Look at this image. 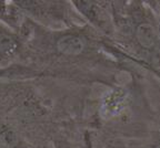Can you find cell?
I'll return each mask as SVG.
<instances>
[{
	"mask_svg": "<svg viewBox=\"0 0 160 148\" xmlns=\"http://www.w3.org/2000/svg\"><path fill=\"white\" fill-rule=\"evenodd\" d=\"M59 49L67 54H77L82 50V42L75 37H66L59 41Z\"/></svg>",
	"mask_w": 160,
	"mask_h": 148,
	"instance_id": "cell-2",
	"label": "cell"
},
{
	"mask_svg": "<svg viewBox=\"0 0 160 148\" xmlns=\"http://www.w3.org/2000/svg\"><path fill=\"white\" fill-rule=\"evenodd\" d=\"M136 35H137V39L140 44L143 48H147V49L153 48L158 42L157 31L152 25H148V23L140 25L137 29Z\"/></svg>",
	"mask_w": 160,
	"mask_h": 148,
	"instance_id": "cell-1",
	"label": "cell"
}]
</instances>
